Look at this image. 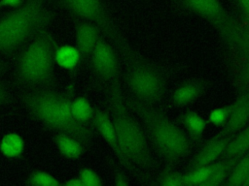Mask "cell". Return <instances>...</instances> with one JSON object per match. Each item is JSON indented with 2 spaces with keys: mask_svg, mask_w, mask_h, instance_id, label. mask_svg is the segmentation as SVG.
Here are the masks:
<instances>
[{
  "mask_svg": "<svg viewBox=\"0 0 249 186\" xmlns=\"http://www.w3.org/2000/svg\"><path fill=\"white\" fill-rule=\"evenodd\" d=\"M176 5L183 12L197 16L213 24L233 47L240 46L242 33L220 0H176Z\"/></svg>",
  "mask_w": 249,
  "mask_h": 186,
  "instance_id": "52a82bcc",
  "label": "cell"
},
{
  "mask_svg": "<svg viewBox=\"0 0 249 186\" xmlns=\"http://www.w3.org/2000/svg\"><path fill=\"white\" fill-rule=\"evenodd\" d=\"M246 56L243 57L241 66H240V76L241 80L243 82V85H246L249 87V51L246 52Z\"/></svg>",
  "mask_w": 249,
  "mask_h": 186,
  "instance_id": "4316f807",
  "label": "cell"
},
{
  "mask_svg": "<svg viewBox=\"0 0 249 186\" xmlns=\"http://www.w3.org/2000/svg\"><path fill=\"white\" fill-rule=\"evenodd\" d=\"M230 110H231L230 105L221 106V107L212 108L206 117L208 124H211L215 127L222 129L229 120Z\"/></svg>",
  "mask_w": 249,
  "mask_h": 186,
  "instance_id": "cb8c5ba5",
  "label": "cell"
},
{
  "mask_svg": "<svg viewBox=\"0 0 249 186\" xmlns=\"http://www.w3.org/2000/svg\"><path fill=\"white\" fill-rule=\"evenodd\" d=\"M53 142L60 155L69 160L79 159L85 152L86 145L65 133L55 132L53 135Z\"/></svg>",
  "mask_w": 249,
  "mask_h": 186,
  "instance_id": "9a60e30c",
  "label": "cell"
},
{
  "mask_svg": "<svg viewBox=\"0 0 249 186\" xmlns=\"http://www.w3.org/2000/svg\"><path fill=\"white\" fill-rule=\"evenodd\" d=\"M214 164V163H213ZM213 164L190 168L187 172H184L185 186H204L205 182L211 175Z\"/></svg>",
  "mask_w": 249,
  "mask_h": 186,
  "instance_id": "7402d4cb",
  "label": "cell"
},
{
  "mask_svg": "<svg viewBox=\"0 0 249 186\" xmlns=\"http://www.w3.org/2000/svg\"><path fill=\"white\" fill-rule=\"evenodd\" d=\"M179 121L189 138L195 140L199 139L203 135L208 125L206 118L195 110L183 112L179 117Z\"/></svg>",
  "mask_w": 249,
  "mask_h": 186,
  "instance_id": "2e32d148",
  "label": "cell"
},
{
  "mask_svg": "<svg viewBox=\"0 0 249 186\" xmlns=\"http://www.w3.org/2000/svg\"><path fill=\"white\" fill-rule=\"evenodd\" d=\"M25 184L36 186H57L60 185L61 182H59L58 179L51 173L44 170H36L28 175L25 180Z\"/></svg>",
  "mask_w": 249,
  "mask_h": 186,
  "instance_id": "603a6c76",
  "label": "cell"
},
{
  "mask_svg": "<svg viewBox=\"0 0 249 186\" xmlns=\"http://www.w3.org/2000/svg\"><path fill=\"white\" fill-rule=\"evenodd\" d=\"M22 0H0V9L2 8H17L22 4Z\"/></svg>",
  "mask_w": 249,
  "mask_h": 186,
  "instance_id": "f546056e",
  "label": "cell"
},
{
  "mask_svg": "<svg viewBox=\"0 0 249 186\" xmlns=\"http://www.w3.org/2000/svg\"><path fill=\"white\" fill-rule=\"evenodd\" d=\"M159 184L162 186H185L184 173L175 170H165L160 175Z\"/></svg>",
  "mask_w": 249,
  "mask_h": 186,
  "instance_id": "d4e9b609",
  "label": "cell"
},
{
  "mask_svg": "<svg viewBox=\"0 0 249 186\" xmlns=\"http://www.w3.org/2000/svg\"><path fill=\"white\" fill-rule=\"evenodd\" d=\"M231 137V135H227L220 131L213 138L209 139L194 155L190 168L211 165L223 158Z\"/></svg>",
  "mask_w": 249,
  "mask_h": 186,
  "instance_id": "8fae6325",
  "label": "cell"
},
{
  "mask_svg": "<svg viewBox=\"0 0 249 186\" xmlns=\"http://www.w3.org/2000/svg\"><path fill=\"white\" fill-rule=\"evenodd\" d=\"M125 101L129 109L140 119L148 140L164 162L174 164L189 154L191 139L182 127L153 105L139 102L131 96Z\"/></svg>",
  "mask_w": 249,
  "mask_h": 186,
  "instance_id": "3957f363",
  "label": "cell"
},
{
  "mask_svg": "<svg viewBox=\"0 0 249 186\" xmlns=\"http://www.w3.org/2000/svg\"><path fill=\"white\" fill-rule=\"evenodd\" d=\"M72 97L49 87L32 88L21 97L26 110L38 121L54 132L70 135L86 146L93 138L90 124H82L71 113Z\"/></svg>",
  "mask_w": 249,
  "mask_h": 186,
  "instance_id": "6da1fadb",
  "label": "cell"
},
{
  "mask_svg": "<svg viewBox=\"0 0 249 186\" xmlns=\"http://www.w3.org/2000/svg\"><path fill=\"white\" fill-rule=\"evenodd\" d=\"M76 47L79 49L82 58L89 57L93 47L101 38V29L89 21L78 20L74 25Z\"/></svg>",
  "mask_w": 249,
  "mask_h": 186,
  "instance_id": "7c38bea8",
  "label": "cell"
},
{
  "mask_svg": "<svg viewBox=\"0 0 249 186\" xmlns=\"http://www.w3.org/2000/svg\"><path fill=\"white\" fill-rule=\"evenodd\" d=\"M114 183L118 186H125L129 183L127 177L124 174V173H118L116 174L115 176V179H114Z\"/></svg>",
  "mask_w": 249,
  "mask_h": 186,
  "instance_id": "4dcf8cb0",
  "label": "cell"
},
{
  "mask_svg": "<svg viewBox=\"0 0 249 186\" xmlns=\"http://www.w3.org/2000/svg\"><path fill=\"white\" fill-rule=\"evenodd\" d=\"M206 88V82L201 79H192L177 86L171 94V102L177 107H186L201 97Z\"/></svg>",
  "mask_w": 249,
  "mask_h": 186,
  "instance_id": "5bb4252c",
  "label": "cell"
},
{
  "mask_svg": "<svg viewBox=\"0 0 249 186\" xmlns=\"http://www.w3.org/2000/svg\"><path fill=\"white\" fill-rule=\"evenodd\" d=\"M125 80L131 97L139 102L154 105L164 95L166 79L155 65L134 59L126 69Z\"/></svg>",
  "mask_w": 249,
  "mask_h": 186,
  "instance_id": "8992f818",
  "label": "cell"
},
{
  "mask_svg": "<svg viewBox=\"0 0 249 186\" xmlns=\"http://www.w3.org/2000/svg\"><path fill=\"white\" fill-rule=\"evenodd\" d=\"M230 117L221 131L233 136L249 124V87L241 86L235 100L230 105Z\"/></svg>",
  "mask_w": 249,
  "mask_h": 186,
  "instance_id": "30bf717a",
  "label": "cell"
},
{
  "mask_svg": "<svg viewBox=\"0 0 249 186\" xmlns=\"http://www.w3.org/2000/svg\"><path fill=\"white\" fill-rule=\"evenodd\" d=\"M90 124L92 128L103 139V140L110 146V148L120 158L116 129H115V125L111 115L108 114L106 111L95 108Z\"/></svg>",
  "mask_w": 249,
  "mask_h": 186,
  "instance_id": "4fadbf2b",
  "label": "cell"
},
{
  "mask_svg": "<svg viewBox=\"0 0 249 186\" xmlns=\"http://www.w3.org/2000/svg\"><path fill=\"white\" fill-rule=\"evenodd\" d=\"M56 47L57 45L49 32L45 29L38 32L18 56V79L31 88L51 86L55 78Z\"/></svg>",
  "mask_w": 249,
  "mask_h": 186,
  "instance_id": "5b68a950",
  "label": "cell"
},
{
  "mask_svg": "<svg viewBox=\"0 0 249 186\" xmlns=\"http://www.w3.org/2000/svg\"><path fill=\"white\" fill-rule=\"evenodd\" d=\"M238 158L223 157L213 164V170L210 177L205 182L204 186H217L224 184L232 170Z\"/></svg>",
  "mask_w": 249,
  "mask_h": 186,
  "instance_id": "e0dca14e",
  "label": "cell"
},
{
  "mask_svg": "<svg viewBox=\"0 0 249 186\" xmlns=\"http://www.w3.org/2000/svg\"><path fill=\"white\" fill-rule=\"evenodd\" d=\"M249 150V124L234 134L226 149L224 157L239 158Z\"/></svg>",
  "mask_w": 249,
  "mask_h": 186,
  "instance_id": "d6986e66",
  "label": "cell"
},
{
  "mask_svg": "<svg viewBox=\"0 0 249 186\" xmlns=\"http://www.w3.org/2000/svg\"><path fill=\"white\" fill-rule=\"evenodd\" d=\"M94 108L89 101L83 96L72 98L71 101V113L74 119L82 124H90ZM91 125V124H90Z\"/></svg>",
  "mask_w": 249,
  "mask_h": 186,
  "instance_id": "ffe728a7",
  "label": "cell"
},
{
  "mask_svg": "<svg viewBox=\"0 0 249 186\" xmlns=\"http://www.w3.org/2000/svg\"><path fill=\"white\" fill-rule=\"evenodd\" d=\"M235 3L242 19L249 25V0H235Z\"/></svg>",
  "mask_w": 249,
  "mask_h": 186,
  "instance_id": "83f0119b",
  "label": "cell"
},
{
  "mask_svg": "<svg viewBox=\"0 0 249 186\" xmlns=\"http://www.w3.org/2000/svg\"><path fill=\"white\" fill-rule=\"evenodd\" d=\"M54 58L55 63L59 67L66 70H72L76 68L81 59H83L76 46L71 45L57 46L55 49Z\"/></svg>",
  "mask_w": 249,
  "mask_h": 186,
  "instance_id": "ac0fdd59",
  "label": "cell"
},
{
  "mask_svg": "<svg viewBox=\"0 0 249 186\" xmlns=\"http://www.w3.org/2000/svg\"><path fill=\"white\" fill-rule=\"evenodd\" d=\"M4 70H5V65H4L3 61L0 59V73H1V72H3Z\"/></svg>",
  "mask_w": 249,
  "mask_h": 186,
  "instance_id": "d6a6232c",
  "label": "cell"
},
{
  "mask_svg": "<svg viewBox=\"0 0 249 186\" xmlns=\"http://www.w3.org/2000/svg\"><path fill=\"white\" fill-rule=\"evenodd\" d=\"M11 98V93L7 85L0 81V106L9 103Z\"/></svg>",
  "mask_w": 249,
  "mask_h": 186,
  "instance_id": "f1b7e54d",
  "label": "cell"
},
{
  "mask_svg": "<svg viewBox=\"0 0 249 186\" xmlns=\"http://www.w3.org/2000/svg\"><path fill=\"white\" fill-rule=\"evenodd\" d=\"M61 184L64 185V186H83V183H82V181H81V179L79 178L78 175L66 179Z\"/></svg>",
  "mask_w": 249,
  "mask_h": 186,
  "instance_id": "1f68e13d",
  "label": "cell"
},
{
  "mask_svg": "<svg viewBox=\"0 0 249 186\" xmlns=\"http://www.w3.org/2000/svg\"><path fill=\"white\" fill-rule=\"evenodd\" d=\"M89 57L91 70L96 77L109 83L118 79L119 59L107 41L100 38Z\"/></svg>",
  "mask_w": 249,
  "mask_h": 186,
  "instance_id": "9c48e42d",
  "label": "cell"
},
{
  "mask_svg": "<svg viewBox=\"0 0 249 186\" xmlns=\"http://www.w3.org/2000/svg\"><path fill=\"white\" fill-rule=\"evenodd\" d=\"M107 98L116 129L120 160L124 164L150 167L153 160L147 135L143 126L131 114L118 79L109 83Z\"/></svg>",
  "mask_w": 249,
  "mask_h": 186,
  "instance_id": "7a4b0ae2",
  "label": "cell"
},
{
  "mask_svg": "<svg viewBox=\"0 0 249 186\" xmlns=\"http://www.w3.org/2000/svg\"><path fill=\"white\" fill-rule=\"evenodd\" d=\"M23 150L24 140L16 133H8L0 140V152L7 158L18 157Z\"/></svg>",
  "mask_w": 249,
  "mask_h": 186,
  "instance_id": "44dd1931",
  "label": "cell"
},
{
  "mask_svg": "<svg viewBox=\"0 0 249 186\" xmlns=\"http://www.w3.org/2000/svg\"><path fill=\"white\" fill-rule=\"evenodd\" d=\"M83 186H99L103 184L101 177L90 168H82L78 173Z\"/></svg>",
  "mask_w": 249,
  "mask_h": 186,
  "instance_id": "484cf974",
  "label": "cell"
},
{
  "mask_svg": "<svg viewBox=\"0 0 249 186\" xmlns=\"http://www.w3.org/2000/svg\"><path fill=\"white\" fill-rule=\"evenodd\" d=\"M46 0H25L0 18V52L10 54L24 46L52 19Z\"/></svg>",
  "mask_w": 249,
  "mask_h": 186,
  "instance_id": "277c9868",
  "label": "cell"
},
{
  "mask_svg": "<svg viewBox=\"0 0 249 186\" xmlns=\"http://www.w3.org/2000/svg\"><path fill=\"white\" fill-rule=\"evenodd\" d=\"M61 7L79 20L89 21L97 25L101 31L123 44L109 14L101 0H58Z\"/></svg>",
  "mask_w": 249,
  "mask_h": 186,
  "instance_id": "ba28073f",
  "label": "cell"
}]
</instances>
